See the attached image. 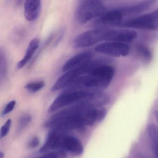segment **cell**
<instances>
[{
  "label": "cell",
  "mask_w": 158,
  "mask_h": 158,
  "mask_svg": "<svg viewBox=\"0 0 158 158\" xmlns=\"http://www.w3.org/2000/svg\"><path fill=\"white\" fill-rule=\"evenodd\" d=\"M107 110L103 107H96L84 103L67 107L54 114L46 126L60 132L78 130L103 120Z\"/></svg>",
  "instance_id": "6da1fadb"
},
{
  "label": "cell",
  "mask_w": 158,
  "mask_h": 158,
  "mask_svg": "<svg viewBox=\"0 0 158 158\" xmlns=\"http://www.w3.org/2000/svg\"><path fill=\"white\" fill-rule=\"evenodd\" d=\"M114 75L112 66L100 64L71 83L65 90H102L110 85Z\"/></svg>",
  "instance_id": "7a4b0ae2"
},
{
  "label": "cell",
  "mask_w": 158,
  "mask_h": 158,
  "mask_svg": "<svg viewBox=\"0 0 158 158\" xmlns=\"http://www.w3.org/2000/svg\"><path fill=\"white\" fill-rule=\"evenodd\" d=\"M95 95V90H65L55 99L48 111L53 112L59 109L80 103L92 106Z\"/></svg>",
  "instance_id": "3957f363"
},
{
  "label": "cell",
  "mask_w": 158,
  "mask_h": 158,
  "mask_svg": "<svg viewBox=\"0 0 158 158\" xmlns=\"http://www.w3.org/2000/svg\"><path fill=\"white\" fill-rule=\"evenodd\" d=\"M116 35V29L96 28L78 35L74 40L73 45L76 48H85L101 41L115 42Z\"/></svg>",
  "instance_id": "277c9868"
},
{
  "label": "cell",
  "mask_w": 158,
  "mask_h": 158,
  "mask_svg": "<svg viewBox=\"0 0 158 158\" xmlns=\"http://www.w3.org/2000/svg\"><path fill=\"white\" fill-rule=\"evenodd\" d=\"M105 5L99 1H81L77 7L76 18L79 23L84 24L101 16L105 12Z\"/></svg>",
  "instance_id": "5b68a950"
},
{
  "label": "cell",
  "mask_w": 158,
  "mask_h": 158,
  "mask_svg": "<svg viewBox=\"0 0 158 158\" xmlns=\"http://www.w3.org/2000/svg\"><path fill=\"white\" fill-rule=\"evenodd\" d=\"M92 60L81 66L65 72L54 83L52 87L51 90L53 91H57L66 88L75 80L87 73L94 67L100 64Z\"/></svg>",
  "instance_id": "8992f818"
},
{
  "label": "cell",
  "mask_w": 158,
  "mask_h": 158,
  "mask_svg": "<svg viewBox=\"0 0 158 158\" xmlns=\"http://www.w3.org/2000/svg\"><path fill=\"white\" fill-rule=\"evenodd\" d=\"M125 27L145 30H158V9L130 20L123 25Z\"/></svg>",
  "instance_id": "52a82bcc"
},
{
  "label": "cell",
  "mask_w": 158,
  "mask_h": 158,
  "mask_svg": "<svg viewBox=\"0 0 158 158\" xmlns=\"http://www.w3.org/2000/svg\"><path fill=\"white\" fill-rule=\"evenodd\" d=\"M123 12L120 10L105 12L101 16L93 21L91 26L96 28H106L119 25L123 20Z\"/></svg>",
  "instance_id": "ba28073f"
},
{
  "label": "cell",
  "mask_w": 158,
  "mask_h": 158,
  "mask_svg": "<svg viewBox=\"0 0 158 158\" xmlns=\"http://www.w3.org/2000/svg\"><path fill=\"white\" fill-rule=\"evenodd\" d=\"M95 51L115 57H125L129 54L130 47L125 43L106 42L96 46Z\"/></svg>",
  "instance_id": "9c48e42d"
},
{
  "label": "cell",
  "mask_w": 158,
  "mask_h": 158,
  "mask_svg": "<svg viewBox=\"0 0 158 158\" xmlns=\"http://www.w3.org/2000/svg\"><path fill=\"white\" fill-rule=\"evenodd\" d=\"M61 150L68 152L76 156H79L84 152V147L77 138L64 134L62 141Z\"/></svg>",
  "instance_id": "30bf717a"
},
{
  "label": "cell",
  "mask_w": 158,
  "mask_h": 158,
  "mask_svg": "<svg viewBox=\"0 0 158 158\" xmlns=\"http://www.w3.org/2000/svg\"><path fill=\"white\" fill-rule=\"evenodd\" d=\"M64 134L62 132L52 130L47 136V139L40 152H45L50 150H60L62 140Z\"/></svg>",
  "instance_id": "8fae6325"
},
{
  "label": "cell",
  "mask_w": 158,
  "mask_h": 158,
  "mask_svg": "<svg viewBox=\"0 0 158 158\" xmlns=\"http://www.w3.org/2000/svg\"><path fill=\"white\" fill-rule=\"evenodd\" d=\"M92 54L90 52H80L69 59L63 66L62 72L65 73L69 70L81 66L92 60Z\"/></svg>",
  "instance_id": "7c38bea8"
},
{
  "label": "cell",
  "mask_w": 158,
  "mask_h": 158,
  "mask_svg": "<svg viewBox=\"0 0 158 158\" xmlns=\"http://www.w3.org/2000/svg\"><path fill=\"white\" fill-rule=\"evenodd\" d=\"M24 13L25 19L28 22L35 21L39 17L41 9L40 1L29 0L25 2Z\"/></svg>",
  "instance_id": "4fadbf2b"
},
{
  "label": "cell",
  "mask_w": 158,
  "mask_h": 158,
  "mask_svg": "<svg viewBox=\"0 0 158 158\" xmlns=\"http://www.w3.org/2000/svg\"><path fill=\"white\" fill-rule=\"evenodd\" d=\"M40 44V40L38 38L34 39L30 41L23 58L17 64V67L18 69L23 68L25 65L31 60L34 53L38 48Z\"/></svg>",
  "instance_id": "5bb4252c"
},
{
  "label": "cell",
  "mask_w": 158,
  "mask_h": 158,
  "mask_svg": "<svg viewBox=\"0 0 158 158\" xmlns=\"http://www.w3.org/2000/svg\"><path fill=\"white\" fill-rule=\"evenodd\" d=\"M147 132L151 142L155 158H158V127L153 124H149L147 127Z\"/></svg>",
  "instance_id": "9a60e30c"
},
{
  "label": "cell",
  "mask_w": 158,
  "mask_h": 158,
  "mask_svg": "<svg viewBox=\"0 0 158 158\" xmlns=\"http://www.w3.org/2000/svg\"><path fill=\"white\" fill-rule=\"evenodd\" d=\"M155 2L153 1H148L139 3L137 5H135L133 7L127 8L124 10L127 13L134 14L140 12L144 10H147L149 7H151L154 3Z\"/></svg>",
  "instance_id": "2e32d148"
},
{
  "label": "cell",
  "mask_w": 158,
  "mask_h": 158,
  "mask_svg": "<svg viewBox=\"0 0 158 158\" xmlns=\"http://www.w3.org/2000/svg\"><path fill=\"white\" fill-rule=\"evenodd\" d=\"M45 85V83L43 81L31 82L26 85L25 88L28 91L33 93L37 92L42 89Z\"/></svg>",
  "instance_id": "e0dca14e"
},
{
  "label": "cell",
  "mask_w": 158,
  "mask_h": 158,
  "mask_svg": "<svg viewBox=\"0 0 158 158\" xmlns=\"http://www.w3.org/2000/svg\"><path fill=\"white\" fill-rule=\"evenodd\" d=\"M67 153L63 150H56L51 152L43 156L36 158H66Z\"/></svg>",
  "instance_id": "ac0fdd59"
},
{
  "label": "cell",
  "mask_w": 158,
  "mask_h": 158,
  "mask_svg": "<svg viewBox=\"0 0 158 158\" xmlns=\"http://www.w3.org/2000/svg\"><path fill=\"white\" fill-rule=\"evenodd\" d=\"M31 120H32V117L30 115L26 114V115H23L19 120L18 128H17L18 132L22 131L31 122Z\"/></svg>",
  "instance_id": "d6986e66"
},
{
  "label": "cell",
  "mask_w": 158,
  "mask_h": 158,
  "mask_svg": "<svg viewBox=\"0 0 158 158\" xmlns=\"http://www.w3.org/2000/svg\"><path fill=\"white\" fill-rule=\"evenodd\" d=\"M11 124L12 120L9 119L7 120L5 124L2 126L1 129V132H0V136L1 138L4 137L8 135L9 131H10Z\"/></svg>",
  "instance_id": "ffe728a7"
},
{
  "label": "cell",
  "mask_w": 158,
  "mask_h": 158,
  "mask_svg": "<svg viewBox=\"0 0 158 158\" xmlns=\"http://www.w3.org/2000/svg\"><path fill=\"white\" fill-rule=\"evenodd\" d=\"M139 53L141 54V56L147 60H151L152 57L151 53L148 49L145 46L140 45L139 46Z\"/></svg>",
  "instance_id": "44dd1931"
},
{
  "label": "cell",
  "mask_w": 158,
  "mask_h": 158,
  "mask_svg": "<svg viewBox=\"0 0 158 158\" xmlns=\"http://www.w3.org/2000/svg\"><path fill=\"white\" fill-rule=\"evenodd\" d=\"M16 103V102L15 100H12L9 103H7V105L5 106V108L3 110V111H2V116L6 115V114H8L11 112L15 107Z\"/></svg>",
  "instance_id": "7402d4cb"
},
{
  "label": "cell",
  "mask_w": 158,
  "mask_h": 158,
  "mask_svg": "<svg viewBox=\"0 0 158 158\" xmlns=\"http://www.w3.org/2000/svg\"><path fill=\"white\" fill-rule=\"evenodd\" d=\"M40 144V140L37 137L33 138L29 143V147L31 148H37Z\"/></svg>",
  "instance_id": "603a6c76"
},
{
  "label": "cell",
  "mask_w": 158,
  "mask_h": 158,
  "mask_svg": "<svg viewBox=\"0 0 158 158\" xmlns=\"http://www.w3.org/2000/svg\"><path fill=\"white\" fill-rule=\"evenodd\" d=\"M154 115H155L156 121H157V123H158V110H156L154 112Z\"/></svg>",
  "instance_id": "cb8c5ba5"
},
{
  "label": "cell",
  "mask_w": 158,
  "mask_h": 158,
  "mask_svg": "<svg viewBox=\"0 0 158 158\" xmlns=\"http://www.w3.org/2000/svg\"><path fill=\"white\" fill-rule=\"evenodd\" d=\"M4 157V154L2 152H0V158H3Z\"/></svg>",
  "instance_id": "d4e9b609"
}]
</instances>
